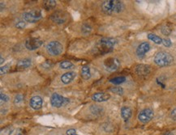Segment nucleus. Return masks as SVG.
<instances>
[{
    "label": "nucleus",
    "instance_id": "f257e3e1",
    "mask_svg": "<svg viewBox=\"0 0 176 135\" xmlns=\"http://www.w3.org/2000/svg\"><path fill=\"white\" fill-rule=\"evenodd\" d=\"M102 11L106 15H114L123 12L125 8L124 3L119 0H106L102 2Z\"/></svg>",
    "mask_w": 176,
    "mask_h": 135
},
{
    "label": "nucleus",
    "instance_id": "f03ea898",
    "mask_svg": "<svg viewBox=\"0 0 176 135\" xmlns=\"http://www.w3.org/2000/svg\"><path fill=\"white\" fill-rule=\"evenodd\" d=\"M117 43V41L114 38H102L100 40L99 42L94 47V50L98 54H106V53H110L114 49V46Z\"/></svg>",
    "mask_w": 176,
    "mask_h": 135
},
{
    "label": "nucleus",
    "instance_id": "7ed1b4c3",
    "mask_svg": "<svg viewBox=\"0 0 176 135\" xmlns=\"http://www.w3.org/2000/svg\"><path fill=\"white\" fill-rule=\"evenodd\" d=\"M174 61V58L170 53L166 51H161L155 55L154 62L159 67H167Z\"/></svg>",
    "mask_w": 176,
    "mask_h": 135
},
{
    "label": "nucleus",
    "instance_id": "20e7f679",
    "mask_svg": "<svg viewBox=\"0 0 176 135\" xmlns=\"http://www.w3.org/2000/svg\"><path fill=\"white\" fill-rule=\"evenodd\" d=\"M22 17L25 22L33 24V23H37V21L41 20L42 18V13L39 9H34V10H31L29 12H24Z\"/></svg>",
    "mask_w": 176,
    "mask_h": 135
},
{
    "label": "nucleus",
    "instance_id": "39448f33",
    "mask_svg": "<svg viewBox=\"0 0 176 135\" xmlns=\"http://www.w3.org/2000/svg\"><path fill=\"white\" fill-rule=\"evenodd\" d=\"M47 53L51 56H59L63 53V45L57 41H52L46 45Z\"/></svg>",
    "mask_w": 176,
    "mask_h": 135
},
{
    "label": "nucleus",
    "instance_id": "423d86ee",
    "mask_svg": "<svg viewBox=\"0 0 176 135\" xmlns=\"http://www.w3.org/2000/svg\"><path fill=\"white\" fill-rule=\"evenodd\" d=\"M70 102L68 98H66L64 96H61L59 93H54L51 97V104L54 108H61L67 105Z\"/></svg>",
    "mask_w": 176,
    "mask_h": 135
},
{
    "label": "nucleus",
    "instance_id": "0eeeda50",
    "mask_svg": "<svg viewBox=\"0 0 176 135\" xmlns=\"http://www.w3.org/2000/svg\"><path fill=\"white\" fill-rule=\"evenodd\" d=\"M51 20L57 24H65L68 20V14L62 10L55 11L54 13L51 15Z\"/></svg>",
    "mask_w": 176,
    "mask_h": 135
},
{
    "label": "nucleus",
    "instance_id": "6e6552de",
    "mask_svg": "<svg viewBox=\"0 0 176 135\" xmlns=\"http://www.w3.org/2000/svg\"><path fill=\"white\" fill-rule=\"evenodd\" d=\"M120 66V61L115 58H108L103 62V67L106 71L114 72L117 71Z\"/></svg>",
    "mask_w": 176,
    "mask_h": 135
},
{
    "label": "nucleus",
    "instance_id": "1a4fd4ad",
    "mask_svg": "<svg viewBox=\"0 0 176 135\" xmlns=\"http://www.w3.org/2000/svg\"><path fill=\"white\" fill-rule=\"evenodd\" d=\"M42 45H43V41L38 39V38H35V37L28 38L25 41V42H24L25 48L30 51H33L39 49Z\"/></svg>",
    "mask_w": 176,
    "mask_h": 135
},
{
    "label": "nucleus",
    "instance_id": "9d476101",
    "mask_svg": "<svg viewBox=\"0 0 176 135\" xmlns=\"http://www.w3.org/2000/svg\"><path fill=\"white\" fill-rule=\"evenodd\" d=\"M154 112L151 108H145L141 110L140 113L138 114V120L142 123H148L153 119Z\"/></svg>",
    "mask_w": 176,
    "mask_h": 135
},
{
    "label": "nucleus",
    "instance_id": "9b49d317",
    "mask_svg": "<svg viewBox=\"0 0 176 135\" xmlns=\"http://www.w3.org/2000/svg\"><path fill=\"white\" fill-rule=\"evenodd\" d=\"M43 104V100L41 98V96H33L30 99L29 101V105L34 110H39L41 109Z\"/></svg>",
    "mask_w": 176,
    "mask_h": 135
},
{
    "label": "nucleus",
    "instance_id": "f8f14e48",
    "mask_svg": "<svg viewBox=\"0 0 176 135\" xmlns=\"http://www.w3.org/2000/svg\"><path fill=\"white\" fill-rule=\"evenodd\" d=\"M150 49V45L148 42H142L138 45V47L136 49V55L140 58L145 57V53L147 52H149Z\"/></svg>",
    "mask_w": 176,
    "mask_h": 135
},
{
    "label": "nucleus",
    "instance_id": "ddd939ff",
    "mask_svg": "<svg viewBox=\"0 0 176 135\" xmlns=\"http://www.w3.org/2000/svg\"><path fill=\"white\" fill-rule=\"evenodd\" d=\"M135 71H136V73L138 75L144 77V76H147V75L150 73L151 69H150V67L148 66V65L141 64L136 66Z\"/></svg>",
    "mask_w": 176,
    "mask_h": 135
},
{
    "label": "nucleus",
    "instance_id": "4468645a",
    "mask_svg": "<svg viewBox=\"0 0 176 135\" xmlns=\"http://www.w3.org/2000/svg\"><path fill=\"white\" fill-rule=\"evenodd\" d=\"M110 98V95L106 92H97L92 96V100L95 102H105Z\"/></svg>",
    "mask_w": 176,
    "mask_h": 135
},
{
    "label": "nucleus",
    "instance_id": "2eb2a0df",
    "mask_svg": "<svg viewBox=\"0 0 176 135\" xmlns=\"http://www.w3.org/2000/svg\"><path fill=\"white\" fill-rule=\"evenodd\" d=\"M77 77V73L73 72V71H69V72L64 73V74L61 76V82H63V84H68L74 80V78Z\"/></svg>",
    "mask_w": 176,
    "mask_h": 135
},
{
    "label": "nucleus",
    "instance_id": "dca6fc26",
    "mask_svg": "<svg viewBox=\"0 0 176 135\" xmlns=\"http://www.w3.org/2000/svg\"><path fill=\"white\" fill-rule=\"evenodd\" d=\"M131 115H132V110L131 109V108L123 106L121 108V117L125 122H127L131 118Z\"/></svg>",
    "mask_w": 176,
    "mask_h": 135
},
{
    "label": "nucleus",
    "instance_id": "f3484780",
    "mask_svg": "<svg viewBox=\"0 0 176 135\" xmlns=\"http://www.w3.org/2000/svg\"><path fill=\"white\" fill-rule=\"evenodd\" d=\"M32 65V62L31 59L29 58H24L18 61L17 64H16V67L18 69H26L29 68Z\"/></svg>",
    "mask_w": 176,
    "mask_h": 135
},
{
    "label": "nucleus",
    "instance_id": "a211bd4d",
    "mask_svg": "<svg viewBox=\"0 0 176 135\" xmlns=\"http://www.w3.org/2000/svg\"><path fill=\"white\" fill-rule=\"evenodd\" d=\"M90 112L93 115L96 116V117H100L103 114L104 109L103 108H102L101 106L96 105V104H93V105H91V107L89 108Z\"/></svg>",
    "mask_w": 176,
    "mask_h": 135
},
{
    "label": "nucleus",
    "instance_id": "6ab92c4d",
    "mask_svg": "<svg viewBox=\"0 0 176 135\" xmlns=\"http://www.w3.org/2000/svg\"><path fill=\"white\" fill-rule=\"evenodd\" d=\"M80 75H81V77H82L84 79H85V80L89 79V78H91V76H92L89 67H88V66H84V67L81 68Z\"/></svg>",
    "mask_w": 176,
    "mask_h": 135
},
{
    "label": "nucleus",
    "instance_id": "aec40b11",
    "mask_svg": "<svg viewBox=\"0 0 176 135\" xmlns=\"http://www.w3.org/2000/svg\"><path fill=\"white\" fill-rule=\"evenodd\" d=\"M56 5V1H55V0H45L42 3V6L46 11L52 10V9L55 8Z\"/></svg>",
    "mask_w": 176,
    "mask_h": 135
},
{
    "label": "nucleus",
    "instance_id": "412c9836",
    "mask_svg": "<svg viewBox=\"0 0 176 135\" xmlns=\"http://www.w3.org/2000/svg\"><path fill=\"white\" fill-rule=\"evenodd\" d=\"M148 39L153 41L155 44H157V45H160V44L163 43V39H162L160 37H158V36H157L153 33L148 34Z\"/></svg>",
    "mask_w": 176,
    "mask_h": 135
},
{
    "label": "nucleus",
    "instance_id": "4be33fe9",
    "mask_svg": "<svg viewBox=\"0 0 176 135\" xmlns=\"http://www.w3.org/2000/svg\"><path fill=\"white\" fill-rule=\"evenodd\" d=\"M92 32V27L89 24H87V23H84L81 26V32H82L84 35H89Z\"/></svg>",
    "mask_w": 176,
    "mask_h": 135
},
{
    "label": "nucleus",
    "instance_id": "5701e85b",
    "mask_svg": "<svg viewBox=\"0 0 176 135\" xmlns=\"http://www.w3.org/2000/svg\"><path fill=\"white\" fill-rule=\"evenodd\" d=\"M126 81V78L123 76H120V77H115V78H111L110 80V82L113 83V84L119 85L121 84L123 82H124Z\"/></svg>",
    "mask_w": 176,
    "mask_h": 135
},
{
    "label": "nucleus",
    "instance_id": "b1692460",
    "mask_svg": "<svg viewBox=\"0 0 176 135\" xmlns=\"http://www.w3.org/2000/svg\"><path fill=\"white\" fill-rule=\"evenodd\" d=\"M161 32H162V33L163 35L169 36L171 33V32H172V28H171V27L169 24H165L161 28Z\"/></svg>",
    "mask_w": 176,
    "mask_h": 135
},
{
    "label": "nucleus",
    "instance_id": "393cba45",
    "mask_svg": "<svg viewBox=\"0 0 176 135\" xmlns=\"http://www.w3.org/2000/svg\"><path fill=\"white\" fill-rule=\"evenodd\" d=\"M59 67L62 69L67 70V69L73 68V67H74V65H73V63H72L69 61H63L59 63Z\"/></svg>",
    "mask_w": 176,
    "mask_h": 135
},
{
    "label": "nucleus",
    "instance_id": "a878e982",
    "mask_svg": "<svg viewBox=\"0 0 176 135\" xmlns=\"http://www.w3.org/2000/svg\"><path fill=\"white\" fill-rule=\"evenodd\" d=\"M14 129L12 126H7V127L3 128L1 129V133L0 135H11L13 132Z\"/></svg>",
    "mask_w": 176,
    "mask_h": 135
},
{
    "label": "nucleus",
    "instance_id": "bb28decb",
    "mask_svg": "<svg viewBox=\"0 0 176 135\" xmlns=\"http://www.w3.org/2000/svg\"><path fill=\"white\" fill-rule=\"evenodd\" d=\"M41 66L42 67V68L43 69L49 70V69H51L54 67V63L51 61H50V60H46V61L44 62L43 63H41Z\"/></svg>",
    "mask_w": 176,
    "mask_h": 135
},
{
    "label": "nucleus",
    "instance_id": "cd10ccee",
    "mask_svg": "<svg viewBox=\"0 0 176 135\" xmlns=\"http://www.w3.org/2000/svg\"><path fill=\"white\" fill-rule=\"evenodd\" d=\"M110 92H112L113 93H115L117 95H123V89L120 87H114L110 89Z\"/></svg>",
    "mask_w": 176,
    "mask_h": 135
},
{
    "label": "nucleus",
    "instance_id": "c85d7f7f",
    "mask_svg": "<svg viewBox=\"0 0 176 135\" xmlns=\"http://www.w3.org/2000/svg\"><path fill=\"white\" fill-rule=\"evenodd\" d=\"M24 100V96L21 94H17L15 98H14V104H20Z\"/></svg>",
    "mask_w": 176,
    "mask_h": 135
},
{
    "label": "nucleus",
    "instance_id": "c756f323",
    "mask_svg": "<svg viewBox=\"0 0 176 135\" xmlns=\"http://www.w3.org/2000/svg\"><path fill=\"white\" fill-rule=\"evenodd\" d=\"M9 70H10V65L9 64L3 66L0 68V74H1V75H3V74H7L9 71Z\"/></svg>",
    "mask_w": 176,
    "mask_h": 135
},
{
    "label": "nucleus",
    "instance_id": "7c9ffc66",
    "mask_svg": "<svg viewBox=\"0 0 176 135\" xmlns=\"http://www.w3.org/2000/svg\"><path fill=\"white\" fill-rule=\"evenodd\" d=\"M16 27L19 29H23L25 28V21H19L16 24Z\"/></svg>",
    "mask_w": 176,
    "mask_h": 135
},
{
    "label": "nucleus",
    "instance_id": "2f4dec72",
    "mask_svg": "<svg viewBox=\"0 0 176 135\" xmlns=\"http://www.w3.org/2000/svg\"><path fill=\"white\" fill-rule=\"evenodd\" d=\"M0 99H1V101L2 102H8L10 100L9 96H7L6 94H3V93H1V94H0Z\"/></svg>",
    "mask_w": 176,
    "mask_h": 135
},
{
    "label": "nucleus",
    "instance_id": "473e14b6",
    "mask_svg": "<svg viewBox=\"0 0 176 135\" xmlns=\"http://www.w3.org/2000/svg\"><path fill=\"white\" fill-rule=\"evenodd\" d=\"M163 44L166 46V47H170L172 43L170 41V39H163Z\"/></svg>",
    "mask_w": 176,
    "mask_h": 135
},
{
    "label": "nucleus",
    "instance_id": "72a5a7b5",
    "mask_svg": "<svg viewBox=\"0 0 176 135\" xmlns=\"http://www.w3.org/2000/svg\"><path fill=\"white\" fill-rule=\"evenodd\" d=\"M67 135H78L77 133V131L76 129H70L67 131Z\"/></svg>",
    "mask_w": 176,
    "mask_h": 135
},
{
    "label": "nucleus",
    "instance_id": "f704fd0d",
    "mask_svg": "<svg viewBox=\"0 0 176 135\" xmlns=\"http://www.w3.org/2000/svg\"><path fill=\"white\" fill-rule=\"evenodd\" d=\"M171 117H172L173 118H176V108H174L172 111V112H171Z\"/></svg>",
    "mask_w": 176,
    "mask_h": 135
},
{
    "label": "nucleus",
    "instance_id": "c9c22d12",
    "mask_svg": "<svg viewBox=\"0 0 176 135\" xmlns=\"http://www.w3.org/2000/svg\"><path fill=\"white\" fill-rule=\"evenodd\" d=\"M163 135H173V133H171L170 132H166V133H163Z\"/></svg>",
    "mask_w": 176,
    "mask_h": 135
},
{
    "label": "nucleus",
    "instance_id": "e433bc0d",
    "mask_svg": "<svg viewBox=\"0 0 176 135\" xmlns=\"http://www.w3.org/2000/svg\"><path fill=\"white\" fill-rule=\"evenodd\" d=\"M0 4H1V11H3V2H1V3Z\"/></svg>",
    "mask_w": 176,
    "mask_h": 135
},
{
    "label": "nucleus",
    "instance_id": "4c0bfd02",
    "mask_svg": "<svg viewBox=\"0 0 176 135\" xmlns=\"http://www.w3.org/2000/svg\"><path fill=\"white\" fill-rule=\"evenodd\" d=\"M3 62H4V59H3V58L2 57V56H1V62H0V63H1V65L3 64Z\"/></svg>",
    "mask_w": 176,
    "mask_h": 135
},
{
    "label": "nucleus",
    "instance_id": "58836bf2",
    "mask_svg": "<svg viewBox=\"0 0 176 135\" xmlns=\"http://www.w3.org/2000/svg\"><path fill=\"white\" fill-rule=\"evenodd\" d=\"M16 135H23V133H22V132H20V129H19V132L16 133Z\"/></svg>",
    "mask_w": 176,
    "mask_h": 135
}]
</instances>
